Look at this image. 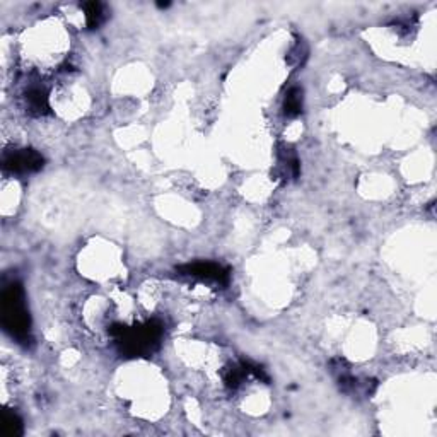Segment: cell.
I'll return each instance as SVG.
<instances>
[{
    "label": "cell",
    "mask_w": 437,
    "mask_h": 437,
    "mask_svg": "<svg viewBox=\"0 0 437 437\" xmlns=\"http://www.w3.org/2000/svg\"><path fill=\"white\" fill-rule=\"evenodd\" d=\"M0 427H2L4 436L7 437H16L23 434V421L19 418V415L11 412V410H4Z\"/></svg>",
    "instance_id": "6"
},
{
    "label": "cell",
    "mask_w": 437,
    "mask_h": 437,
    "mask_svg": "<svg viewBox=\"0 0 437 437\" xmlns=\"http://www.w3.org/2000/svg\"><path fill=\"white\" fill-rule=\"evenodd\" d=\"M302 110V93L298 88L290 89L284 102V113L287 117H298Z\"/></svg>",
    "instance_id": "7"
},
{
    "label": "cell",
    "mask_w": 437,
    "mask_h": 437,
    "mask_svg": "<svg viewBox=\"0 0 437 437\" xmlns=\"http://www.w3.org/2000/svg\"><path fill=\"white\" fill-rule=\"evenodd\" d=\"M84 12H85V21H88L89 28H98L105 19V11L100 2H89L84 4Z\"/></svg>",
    "instance_id": "8"
},
{
    "label": "cell",
    "mask_w": 437,
    "mask_h": 437,
    "mask_svg": "<svg viewBox=\"0 0 437 437\" xmlns=\"http://www.w3.org/2000/svg\"><path fill=\"white\" fill-rule=\"evenodd\" d=\"M26 108L33 115H46L50 111L48 96L41 88H33L26 93Z\"/></svg>",
    "instance_id": "5"
},
{
    "label": "cell",
    "mask_w": 437,
    "mask_h": 437,
    "mask_svg": "<svg viewBox=\"0 0 437 437\" xmlns=\"http://www.w3.org/2000/svg\"><path fill=\"white\" fill-rule=\"evenodd\" d=\"M43 156L33 149H19L6 154L4 169L11 174H29L43 168Z\"/></svg>",
    "instance_id": "3"
},
{
    "label": "cell",
    "mask_w": 437,
    "mask_h": 437,
    "mask_svg": "<svg viewBox=\"0 0 437 437\" xmlns=\"http://www.w3.org/2000/svg\"><path fill=\"white\" fill-rule=\"evenodd\" d=\"M2 325L19 344L31 342V320L24 304V290L19 282L9 284L2 293Z\"/></svg>",
    "instance_id": "1"
},
{
    "label": "cell",
    "mask_w": 437,
    "mask_h": 437,
    "mask_svg": "<svg viewBox=\"0 0 437 437\" xmlns=\"http://www.w3.org/2000/svg\"><path fill=\"white\" fill-rule=\"evenodd\" d=\"M111 333L117 337L120 352L123 355L144 357L157 349L162 337V327L157 321H147V323L132 328L117 327V330H111Z\"/></svg>",
    "instance_id": "2"
},
{
    "label": "cell",
    "mask_w": 437,
    "mask_h": 437,
    "mask_svg": "<svg viewBox=\"0 0 437 437\" xmlns=\"http://www.w3.org/2000/svg\"><path fill=\"white\" fill-rule=\"evenodd\" d=\"M181 275H188L194 278H200V280H209L216 282V284H226L227 278H229V272L224 267L217 263H190L185 267L179 268Z\"/></svg>",
    "instance_id": "4"
}]
</instances>
